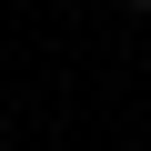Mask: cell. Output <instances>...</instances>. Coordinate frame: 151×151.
<instances>
[{"label":"cell","mask_w":151,"mask_h":151,"mask_svg":"<svg viewBox=\"0 0 151 151\" xmlns=\"http://www.w3.org/2000/svg\"><path fill=\"white\" fill-rule=\"evenodd\" d=\"M121 10H151V0H121Z\"/></svg>","instance_id":"obj_1"}]
</instances>
